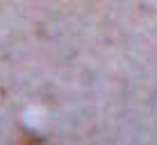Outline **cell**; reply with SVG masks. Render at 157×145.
<instances>
[{
  "label": "cell",
  "instance_id": "6da1fadb",
  "mask_svg": "<svg viewBox=\"0 0 157 145\" xmlns=\"http://www.w3.org/2000/svg\"><path fill=\"white\" fill-rule=\"evenodd\" d=\"M21 145H48L46 141H43V138H34V136H30V138H25L23 143Z\"/></svg>",
  "mask_w": 157,
  "mask_h": 145
}]
</instances>
